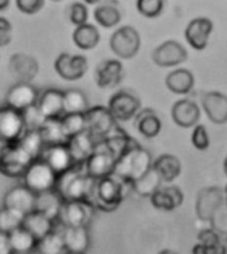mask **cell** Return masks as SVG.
<instances>
[{
  "label": "cell",
  "instance_id": "cell-1",
  "mask_svg": "<svg viewBox=\"0 0 227 254\" xmlns=\"http://www.w3.org/2000/svg\"><path fill=\"white\" fill-rule=\"evenodd\" d=\"M134 144H137L136 140H133L120 129L112 134L111 137L97 142L95 152L84 165L87 175L93 180H101L113 176L118 160Z\"/></svg>",
  "mask_w": 227,
  "mask_h": 254
},
{
  "label": "cell",
  "instance_id": "cell-2",
  "mask_svg": "<svg viewBox=\"0 0 227 254\" xmlns=\"http://www.w3.org/2000/svg\"><path fill=\"white\" fill-rule=\"evenodd\" d=\"M95 185L96 180L87 175L84 165H74L69 171L58 176L55 190L61 196L64 202H72V201L91 202Z\"/></svg>",
  "mask_w": 227,
  "mask_h": 254
},
{
  "label": "cell",
  "instance_id": "cell-3",
  "mask_svg": "<svg viewBox=\"0 0 227 254\" xmlns=\"http://www.w3.org/2000/svg\"><path fill=\"white\" fill-rule=\"evenodd\" d=\"M152 167H153V158L149 153V150L144 149L137 142L118 160L113 176H116L117 179L132 187V184L142 179L152 169Z\"/></svg>",
  "mask_w": 227,
  "mask_h": 254
},
{
  "label": "cell",
  "instance_id": "cell-4",
  "mask_svg": "<svg viewBox=\"0 0 227 254\" xmlns=\"http://www.w3.org/2000/svg\"><path fill=\"white\" fill-rule=\"evenodd\" d=\"M126 189H132L129 184L121 181L116 176H109L105 179L96 180L95 190L92 194L91 204L96 210L113 212L116 210L126 196Z\"/></svg>",
  "mask_w": 227,
  "mask_h": 254
},
{
  "label": "cell",
  "instance_id": "cell-5",
  "mask_svg": "<svg viewBox=\"0 0 227 254\" xmlns=\"http://www.w3.org/2000/svg\"><path fill=\"white\" fill-rule=\"evenodd\" d=\"M24 185L35 194L55 190L58 176L52 168L43 160H35L24 175Z\"/></svg>",
  "mask_w": 227,
  "mask_h": 254
},
{
  "label": "cell",
  "instance_id": "cell-6",
  "mask_svg": "<svg viewBox=\"0 0 227 254\" xmlns=\"http://www.w3.org/2000/svg\"><path fill=\"white\" fill-rule=\"evenodd\" d=\"M33 161L35 160L21 149L17 142L8 144L0 154V173L12 179H20L24 177Z\"/></svg>",
  "mask_w": 227,
  "mask_h": 254
},
{
  "label": "cell",
  "instance_id": "cell-7",
  "mask_svg": "<svg viewBox=\"0 0 227 254\" xmlns=\"http://www.w3.org/2000/svg\"><path fill=\"white\" fill-rule=\"evenodd\" d=\"M87 130L92 134L96 141L100 142L105 138L114 134V130H118L114 117L112 116L108 107L96 105L85 112Z\"/></svg>",
  "mask_w": 227,
  "mask_h": 254
},
{
  "label": "cell",
  "instance_id": "cell-8",
  "mask_svg": "<svg viewBox=\"0 0 227 254\" xmlns=\"http://www.w3.org/2000/svg\"><path fill=\"white\" fill-rule=\"evenodd\" d=\"M95 212V206L87 201L64 202L57 222L62 228H88Z\"/></svg>",
  "mask_w": 227,
  "mask_h": 254
},
{
  "label": "cell",
  "instance_id": "cell-9",
  "mask_svg": "<svg viewBox=\"0 0 227 254\" xmlns=\"http://www.w3.org/2000/svg\"><path fill=\"white\" fill-rule=\"evenodd\" d=\"M25 133L23 112L8 105L0 107V142L16 144Z\"/></svg>",
  "mask_w": 227,
  "mask_h": 254
},
{
  "label": "cell",
  "instance_id": "cell-10",
  "mask_svg": "<svg viewBox=\"0 0 227 254\" xmlns=\"http://www.w3.org/2000/svg\"><path fill=\"white\" fill-rule=\"evenodd\" d=\"M111 48L121 59H130L138 52L141 46L140 34L136 28L125 25L112 35Z\"/></svg>",
  "mask_w": 227,
  "mask_h": 254
},
{
  "label": "cell",
  "instance_id": "cell-11",
  "mask_svg": "<svg viewBox=\"0 0 227 254\" xmlns=\"http://www.w3.org/2000/svg\"><path fill=\"white\" fill-rule=\"evenodd\" d=\"M140 108V99L128 91L117 92L108 103V109L116 121H129L137 116Z\"/></svg>",
  "mask_w": 227,
  "mask_h": 254
},
{
  "label": "cell",
  "instance_id": "cell-12",
  "mask_svg": "<svg viewBox=\"0 0 227 254\" xmlns=\"http://www.w3.org/2000/svg\"><path fill=\"white\" fill-rule=\"evenodd\" d=\"M225 204V190L219 187L203 188L198 192L195 201V212L199 220L209 221L217 210Z\"/></svg>",
  "mask_w": 227,
  "mask_h": 254
},
{
  "label": "cell",
  "instance_id": "cell-13",
  "mask_svg": "<svg viewBox=\"0 0 227 254\" xmlns=\"http://www.w3.org/2000/svg\"><path fill=\"white\" fill-rule=\"evenodd\" d=\"M40 93L31 83H16L9 88L5 96V105L24 112L37 104Z\"/></svg>",
  "mask_w": 227,
  "mask_h": 254
},
{
  "label": "cell",
  "instance_id": "cell-14",
  "mask_svg": "<svg viewBox=\"0 0 227 254\" xmlns=\"http://www.w3.org/2000/svg\"><path fill=\"white\" fill-rule=\"evenodd\" d=\"M55 69L68 81L81 79L88 69V60L83 55L61 54L55 62Z\"/></svg>",
  "mask_w": 227,
  "mask_h": 254
},
{
  "label": "cell",
  "instance_id": "cell-15",
  "mask_svg": "<svg viewBox=\"0 0 227 254\" xmlns=\"http://www.w3.org/2000/svg\"><path fill=\"white\" fill-rule=\"evenodd\" d=\"M36 194L29 190L25 185H16L9 189L3 198V206L12 209L15 212L27 216L28 213L35 210Z\"/></svg>",
  "mask_w": 227,
  "mask_h": 254
},
{
  "label": "cell",
  "instance_id": "cell-16",
  "mask_svg": "<svg viewBox=\"0 0 227 254\" xmlns=\"http://www.w3.org/2000/svg\"><path fill=\"white\" fill-rule=\"evenodd\" d=\"M8 69L16 83H31L39 72V63L31 55L19 52L9 59Z\"/></svg>",
  "mask_w": 227,
  "mask_h": 254
},
{
  "label": "cell",
  "instance_id": "cell-17",
  "mask_svg": "<svg viewBox=\"0 0 227 254\" xmlns=\"http://www.w3.org/2000/svg\"><path fill=\"white\" fill-rule=\"evenodd\" d=\"M152 59L160 67H174L187 59V51L175 40H168L153 51Z\"/></svg>",
  "mask_w": 227,
  "mask_h": 254
},
{
  "label": "cell",
  "instance_id": "cell-18",
  "mask_svg": "<svg viewBox=\"0 0 227 254\" xmlns=\"http://www.w3.org/2000/svg\"><path fill=\"white\" fill-rule=\"evenodd\" d=\"M40 160L48 164L56 172L57 176L65 173L66 171H69L70 168H73L76 165L73 158L70 156V152L66 144L46 146L42 152Z\"/></svg>",
  "mask_w": 227,
  "mask_h": 254
},
{
  "label": "cell",
  "instance_id": "cell-19",
  "mask_svg": "<svg viewBox=\"0 0 227 254\" xmlns=\"http://www.w3.org/2000/svg\"><path fill=\"white\" fill-rule=\"evenodd\" d=\"M36 107L47 120L61 119L64 116V92L50 88L40 93Z\"/></svg>",
  "mask_w": 227,
  "mask_h": 254
},
{
  "label": "cell",
  "instance_id": "cell-20",
  "mask_svg": "<svg viewBox=\"0 0 227 254\" xmlns=\"http://www.w3.org/2000/svg\"><path fill=\"white\" fill-rule=\"evenodd\" d=\"M124 77V67L118 60L109 59L104 60L97 65L95 80L100 88H114L121 83Z\"/></svg>",
  "mask_w": 227,
  "mask_h": 254
},
{
  "label": "cell",
  "instance_id": "cell-21",
  "mask_svg": "<svg viewBox=\"0 0 227 254\" xmlns=\"http://www.w3.org/2000/svg\"><path fill=\"white\" fill-rule=\"evenodd\" d=\"M213 32V21L207 17H197L187 24L185 29V38L194 50L206 48L209 36Z\"/></svg>",
  "mask_w": 227,
  "mask_h": 254
},
{
  "label": "cell",
  "instance_id": "cell-22",
  "mask_svg": "<svg viewBox=\"0 0 227 254\" xmlns=\"http://www.w3.org/2000/svg\"><path fill=\"white\" fill-rule=\"evenodd\" d=\"M96 145H97V141L92 137V134L88 130L69 138L66 142V146L76 165H85L88 158L95 152Z\"/></svg>",
  "mask_w": 227,
  "mask_h": 254
},
{
  "label": "cell",
  "instance_id": "cell-23",
  "mask_svg": "<svg viewBox=\"0 0 227 254\" xmlns=\"http://www.w3.org/2000/svg\"><path fill=\"white\" fill-rule=\"evenodd\" d=\"M202 107L214 124L227 123V96L221 92H206L202 95Z\"/></svg>",
  "mask_w": 227,
  "mask_h": 254
},
{
  "label": "cell",
  "instance_id": "cell-24",
  "mask_svg": "<svg viewBox=\"0 0 227 254\" xmlns=\"http://www.w3.org/2000/svg\"><path fill=\"white\" fill-rule=\"evenodd\" d=\"M150 202L154 208L171 212L174 209L179 208L183 202V193L175 185L160 188L153 196L150 197Z\"/></svg>",
  "mask_w": 227,
  "mask_h": 254
},
{
  "label": "cell",
  "instance_id": "cell-25",
  "mask_svg": "<svg viewBox=\"0 0 227 254\" xmlns=\"http://www.w3.org/2000/svg\"><path fill=\"white\" fill-rule=\"evenodd\" d=\"M199 108L194 101L191 100H179L174 103L171 108V117L174 123L182 128H191L194 127L199 120Z\"/></svg>",
  "mask_w": 227,
  "mask_h": 254
},
{
  "label": "cell",
  "instance_id": "cell-26",
  "mask_svg": "<svg viewBox=\"0 0 227 254\" xmlns=\"http://www.w3.org/2000/svg\"><path fill=\"white\" fill-rule=\"evenodd\" d=\"M21 226H23L24 229L28 230L29 233L32 234L37 241H40L42 238H44L46 236H48V234L54 232L55 226H56V222L50 220L48 217L42 214L40 212L33 210V212L28 213V214L24 217L23 225Z\"/></svg>",
  "mask_w": 227,
  "mask_h": 254
},
{
  "label": "cell",
  "instance_id": "cell-27",
  "mask_svg": "<svg viewBox=\"0 0 227 254\" xmlns=\"http://www.w3.org/2000/svg\"><path fill=\"white\" fill-rule=\"evenodd\" d=\"M61 233L66 252L87 254L91 246V236L88 228H62Z\"/></svg>",
  "mask_w": 227,
  "mask_h": 254
},
{
  "label": "cell",
  "instance_id": "cell-28",
  "mask_svg": "<svg viewBox=\"0 0 227 254\" xmlns=\"http://www.w3.org/2000/svg\"><path fill=\"white\" fill-rule=\"evenodd\" d=\"M64 200L56 190L37 194L35 202V210L47 216L50 220L57 222L60 212H61Z\"/></svg>",
  "mask_w": 227,
  "mask_h": 254
},
{
  "label": "cell",
  "instance_id": "cell-29",
  "mask_svg": "<svg viewBox=\"0 0 227 254\" xmlns=\"http://www.w3.org/2000/svg\"><path fill=\"white\" fill-rule=\"evenodd\" d=\"M134 125L138 129L144 137L146 138H153L158 136V133L161 132V120L157 116V113L154 112L153 109L145 108L142 111L137 113V116L134 117Z\"/></svg>",
  "mask_w": 227,
  "mask_h": 254
},
{
  "label": "cell",
  "instance_id": "cell-30",
  "mask_svg": "<svg viewBox=\"0 0 227 254\" xmlns=\"http://www.w3.org/2000/svg\"><path fill=\"white\" fill-rule=\"evenodd\" d=\"M152 168L157 172L162 183H170L181 173V161L173 154H161L154 160Z\"/></svg>",
  "mask_w": 227,
  "mask_h": 254
},
{
  "label": "cell",
  "instance_id": "cell-31",
  "mask_svg": "<svg viewBox=\"0 0 227 254\" xmlns=\"http://www.w3.org/2000/svg\"><path fill=\"white\" fill-rule=\"evenodd\" d=\"M166 87L177 95L190 93L194 87V76L189 69H185V68L175 69L166 76Z\"/></svg>",
  "mask_w": 227,
  "mask_h": 254
},
{
  "label": "cell",
  "instance_id": "cell-32",
  "mask_svg": "<svg viewBox=\"0 0 227 254\" xmlns=\"http://www.w3.org/2000/svg\"><path fill=\"white\" fill-rule=\"evenodd\" d=\"M12 254H33L37 249V240L23 226L9 233Z\"/></svg>",
  "mask_w": 227,
  "mask_h": 254
},
{
  "label": "cell",
  "instance_id": "cell-33",
  "mask_svg": "<svg viewBox=\"0 0 227 254\" xmlns=\"http://www.w3.org/2000/svg\"><path fill=\"white\" fill-rule=\"evenodd\" d=\"M72 38H73L74 44L79 47L80 50H92L99 44L100 32L95 25L87 23L74 29Z\"/></svg>",
  "mask_w": 227,
  "mask_h": 254
},
{
  "label": "cell",
  "instance_id": "cell-34",
  "mask_svg": "<svg viewBox=\"0 0 227 254\" xmlns=\"http://www.w3.org/2000/svg\"><path fill=\"white\" fill-rule=\"evenodd\" d=\"M89 109L87 95L80 89H68L64 92V115L85 113Z\"/></svg>",
  "mask_w": 227,
  "mask_h": 254
},
{
  "label": "cell",
  "instance_id": "cell-35",
  "mask_svg": "<svg viewBox=\"0 0 227 254\" xmlns=\"http://www.w3.org/2000/svg\"><path fill=\"white\" fill-rule=\"evenodd\" d=\"M39 132L42 134L43 141H44L46 146L60 145V144H66L68 142L65 134L62 132L60 119L47 120Z\"/></svg>",
  "mask_w": 227,
  "mask_h": 254
},
{
  "label": "cell",
  "instance_id": "cell-36",
  "mask_svg": "<svg viewBox=\"0 0 227 254\" xmlns=\"http://www.w3.org/2000/svg\"><path fill=\"white\" fill-rule=\"evenodd\" d=\"M161 184L162 180L160 179L157 172L152 168L142 179H140L138 181L132 184V189L137 194H140V196L152 197L161 188Z\"/></svg>",
  "mask_w": 227,
  "mask_h": 254
},
{
  "label": "cell",
  "instance_id": "cell-37",
  "mask_svg": "<svg viewBox=\"0 0 227 254\" xmlns=\"http://www.w3.org/2000/svg\"><path fill=\"white\" fill-rule=\"evenodd\" d=\"M21 149H24L27 153L33 158L37 160L42 156V152L46 148V144L43 141L42 134L39 130H27L23 137L17 141Z\"/></svg>",
  "mask_w": 227,
  "mask_h": 254
},
{
  "label": "cell",
  "instance_id": "cell-38",
  "mask_svg": "<svg viewBox=\"0 0 227 254\" xmlns=\"http://www.w3.org/2000/svg\"><path fill=\"white\" fill-rule=\"evenodd\" d=\"M61 121L62 132L65 134L66 140L83 133L87 130V121H85V113H69L64 115L60 119Z\"/></svg>",
  "mask_w": 227,
  "mask_h": 254
},
{
  "label": "cell",
  "instance_id": "cell-39",
  "mask_svg": "<svg viewBox=\"0 0 227 254\" xmlns=\"http://www.w3.org/2000/svg\"><path fill=\"white\" fill-rule=\"evenodd\" d=\"M36 252L39 254H64L65 250V244L62 238L61 232L54 230L52 233L42 238L37 242Z\"/></svg>",
  "mask_w": 227,
  "mask_h": 254
},
{
  "label": "cell",
  "instance_id": "cell-40",
  "mask_svg": "<svg viewBox=\"0 0 227 254\" xmlns=\"http://www.w3.org/2000/svg\"><path fill=\"white\" fill-rule=\"evenodd\" d=\"M24 217L25 216H23L21 213L3 206L0 209V232L7 234L15 232L16 229L21 228Z\"/></svg>",
  "mask_w": 227,
  "mask_h": 254
},
{
  "label": "cell",
  "instance_id": "cell-41",
  "mask_svg": "<svg viewBox=\"0 0 227 254\" xmlns=\"http://www.w3.org/2000/svg\"><path fill=\"white\" fill-rule=\"evenodd\" d=\"M95 19L100 25L111 28L120 23L121 13L114 5L104 4L95 9Z\"/></svg>",
  "mask_w": 227,
  "mask_h": 254
},
{
  "label": "cell",
  "instance_id": "cell-42",
  "mask_svg": "<svg viewBox=\"0 0 227 254\" xmlns=\"http://www.w3.org/2000/svg\"><path fill=\"white\" fill-rule=\"evenodd\" d=\"M23 117H24V125L25 132L27 130H40L47 119L43 116V113L39 111L36 105L32 108L27 109L23 112Z\"/></svg>",
  "mask_w": 227,
  "mask_h": 254
},
{
  "label": "cell",
  "instance_id": "cell-43",
  "mask_svg": "<svg viewBox=\"0 0 227 254\" xmlns=\"http://www.w3.org/2000/svg\"><path fill=\"white\" fill-rule=\"evenodd\" d=\"M211 229L221 237H227V205L223 204L209 221Z\"/></svg>",
  "mask_w": 227,
  "mask_h": 254
},
{
  "label": "cell",
  "instance_id": "cell-44",
  "mask_svg": "<svg viewBox=\"0 0 227 254\" xmlns=\"http://www.w3.org/2000/svg\"><path fill=\"white\" fill-rule=\"evenodd\" d=\"M137 9L144 16L156 17L162 12L164 1L162 0H138L137 1Z\"/></svg>",
  "mask_w": 227,
  "mask_h": 254
},
{
  "label": "cell",
  "instance_id": "cell-45",
  "mask_svg": "<svg viewBox=\"0 0 227 254\" xmlns=\"http://www.w3.org/2000/svg\"><path fill=\"white\" fill-rule=\"evenodd\" d=\"M69 20L72 24L77 25H84L87 24L88 20V9L85 4L76 1L69 7Z\"/></svg>",
  "mask_w": 227,
  "mask_h": 254
},
{
  "label": "cell",
  "instance_id": "cell-46",
  "mask_svg": "<svg viewBox=\"0 0 227 254\" xmlns=\"http://www.w3.org/2000/svg\"><path fill=\"white\" fill-rule=\"evenodd\" d=\"M191 142L198 150H206L210 144V138L205 125H195L194 130L191 133Z\"/></svg>",
  "mask_w": 227,
  "mask_h": 254
},
{
  "label": "cell",
  "instance_id": "cell-47",
  "mask_svg": "<svg viewBox=\"0 0 227 254\" xmlns=\"http://www.w3.org/2000/svg\"><path fill=\"white\" fill-rule=\"evenodd\" d=\"M198 244L206 246H217L223 244L222 238L219 234H217L214 230L209 228V229H202L198 234Z\"/></svg>",
  "mask_w": 227,
  "mask_h": 254
},
{
  "label": "cell",
  "instance_id": "cell-48",
  "mask_svg": "<svg viewBox=\"0 0 227 254\" xmlns=\"http://www.w3.org/2000/svg\"><path fill=\"white\" fill-rule=\"evenodd\" d=\"M16 5L19 11L27 15L37 13L44 7V1L42 0H17Z\"/></svg>",
  "mask_w": 227,
  "mask_h": 254
},
{
  "label": "cell",
  "instance_id": "cell-49",
  "mask_svg": "<svg viewBox=\"0 0 227 254\" xmlns=\"http://www.w3.org/2000/svg\"><path fill=\"white\" fill-rule=\"evenodd\" d=\"M12 40V24L5 17H0V47L8 46Z\"/></svg>",
  "mask_w": 227,
  "mask_h": 254
},
{
  "label": "cell",
  "instance_id": "cell-50",
  "mask_svg": "<svg viewBox=\"0 0 227 254\" xmlns=\"http://www.w3.org/2000/svg\"><path fill=\"white\" fill-rule=\"evenodd\" d=\"M191 254H227V249L225 244L217 246H206L202 244H197L194 245Z\"/></svg>",
  "mask_w": 227,
  "mask_h": 254
},
{
  "label": "cell",
  "instance_id": "cell-51",
  "mask_svg": "<svg viewBox=\"0 0 227 254\" xmlns=\"http://www.w3.org/2000/svg\"><path fill=\"white\" fill-rule=\"evenodd\" d=\"M0 254H12V248L9 244V236L0 232Z\"/></svg>",
  "mask_w": 227,
  "mask_h": 254
},
{
  "label": "cell",
  "instance_id": "cell-52",
  "mask_svg": "<svg viewBox=\"0 0 227 254\" xmlns=\"http://www.w3.org/2000/svg\"><path fill=\"white\" fill-rule=\"evenodd\" d=\"M11 4L8 0H0V11H4L8 5Z\"/></svg>",
  "mask_w": 227,
  "mask_h": 254
},
{
  "label": "cell",
  "instance_id": "cell-53",
  "mask_svg": "<svg viewBox=\"0 0 227 254\" xmlns=\"http://www.w3.org/2000/svg\"><path fill=\"white\" fill-rule=\"evenodd\" d=\"M158 254H178L177 252H173V250L170 249H165V250H161Z\"/></svg>",
  "mask_w": 227,
  "mask_h": 254
},
{
  "label": "cell",
  "instance_id": "cell-54",
  "mask_svg": "<svg viewBox=\"0 0 227 254\" xmlns=\"http://www.w3.org/2000/svg\"><path fill=\"white\" fill-rule=\"evenodd\" d=\"M5 145H8V144H3V142H0V154H1L3 149L5 148Z\"/></svg>",
  "mask_w": 227,
  "mask_h": 254
},
{
  "label": "cell",
  "instance_id": "cell-55",
  "mask_svg": "<svg viewBox=\"0 0 227 254\" xmlns=\"http://www.w3.org/2000/svg\"><path fill=\"white\" fill-rule=\"evenodd\" d=\"M223 169H225V173L227 175V157L226 160H225V163H223Z\"/></svg>",
  "mask_w": 227,
  "mask_h": 254
},
{
  "label": "cell",
  "instance_id": "cell-56",
  "mask_svg": "<svg viewBox=\"0 0 227 254\" xmlns=\"http://www.w3.org/2000/svg\"><path fill=\"white\" fill-rule=\"evenodd\" d=\"M225 204L227 205V185L226 188H225Z\"/></svg>",
  "mask_w": 227,
  "mask_h": 254
},
{
  "label": "cell",
  "instance_id": "cell-57",
  "mask_svg": "<svg viewBox=\"0 0 227 254\" xmlns=\"http://www.w3.org/2000/svg\"><path fill=\"white\" fill-rule=\"evenodd\" d=\"M64 254H85V253H74V252H65Z\"/></svg>",
  "mask_w": 227,
  "mask_h": 254
},
{
  "label": "cell",
  "instance_id": "cell-58",
  "mask_svg": "<svg viewBox=\"0 0 227 254\" xmlns=\"http://www.w3.org/2000/svg\"><path fill=\"white\" fill-rule=\"evenodd\" d=\"M225 245H226V249H227V237H226V244H225Z\"/></svg>",
  "mask_w": 227,
  "mask_h": 254
}]
</instances>
